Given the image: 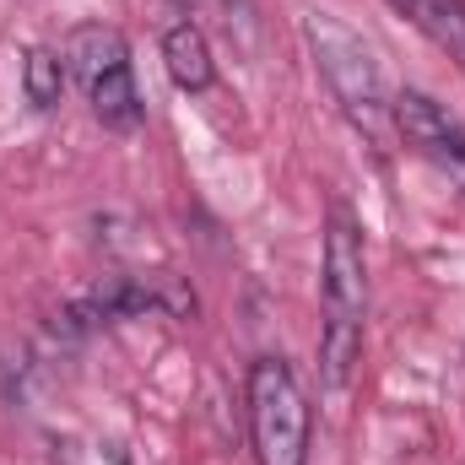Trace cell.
I'll return each instance as SVG.
<instances>
[{
	"label": "cell",
	"mask_w": 465,
	"mask_h": 465,
	"mask_svg": "<svg viewBox=\"0 0 465 465\" xmlns=\"http://www.w3.org/2000/svg\"><path fill=\"white\" fill-rule=\"evenodd\" d=\"M320 368L331 390H347L357 351H362V314H368V249L362 228L347 206H331L325 223V276H320Z\"/></svg>",
	"instance_id": "cell-1"
},
{
	"label": "cell",
	"mask_w": 465,
	"mask_h": 465,
	"mask_svg": "<svg viewBox=\"0 0 465 465\" xmlns=\"http://www.w3.org/2000/svg\"><path fill=\"white\" fill-rule=\"evenodd\" d=\"M303 38H309V49L320 60V76L331 82L336 104L351 114V124H362L368 135H384L390 104H384V76H379L373 49L331 11H309L303 16Z\"/></svg>",
	"instance_id": "cell-2"
},
{
	"label": "cell",
	"mask_w": 465,
	"mask_h": 465,
	"mask_svg": "<svg viewBox=\"0 0 465 465\" xmlns=\"http://www.w3.org/2000/svg\"><path fill=\"white\" fill-rule=\"evenodd\" d=\"M249 444L260 465H309V401L282 357L249 362Z\"/></svg>",
	"instance_id": "cell-3"
},
{
	"label": "cell",
	"mask_w": 465,
	"mask_h": 465,
	"mask_svg": "<svg viewBox=\"0 0 465 465\" xmlns=\"http://www.w3.org/2000/svg\"><path fill=\"white\" fill-rule=\"evenodd\" d=\"M65 71L82 82L93 114L109 130H135L141 124V93H135V71H130V44L114 27L87 22L65 38Z\"/></svg>",
	"instance_id": "cell-4"
},
{
	"label": "cell",
	"mask_w": 465,
	"mask_h": 465,
	"mask_svg": "<svg viewBox=\"0 0 465 465\" xmlns=\"http://www.w3.org/2000/svg\"><path fill=\"white\" fill-rule=\"evenodd\" d=\"M390 114L401 124V135H406L433 168H444V173L465 190V130L460 124L444 114L428 93H401V98L390 104Z\"/></svg>",
	"instance_id": "cell-5"
},
{
	"label": "cell",
	"mask_w": 465,
	"mask_h": 465,
	"mask_svg": "<svg viewBox=\"0 0 465 465\" xmlns=\"http://www.w3.org/2000/svg\"><path fill=\"white\" fill-rule=\"evenodd\" d=\"M163 60H168V76L184 87V93H206L212 82H217V65H212V44H206V33L184 16V22H173L168 33H163Z\"/></svg>",
	"instance_id": "cell-6"
},
{
	"label": "cell",
	"mask_w": 465,
	"mask_h": 465,
	"mask_svg": "<svg viewBox=\"0 0 465 465\" xmlns=\"http://www.w3.org/2000/svg\"><path fill=\"white\" fill-rule=\"evenodd\" d=\"M395 5L465 65V0H395Z\"/></svg>",
	"instance_id": "cell-7"
},
{
	"label": "cell",
	"mask_w": 465,
	"mask_h": 465,
	"mask_svg": "<svg viewBox=\"0 0 465 465\" xmlns=\"http://www.w3.org/2000/svg\"><path fill=\"white\" fill-rule=\"evenodd\" d=\"M22 87H27V104L33 109H54L60 93H65V60L54 49H27L22 60Z\"/></svg>",
	"instance_id": "cell-8"
}]
</instances>
